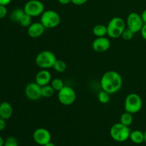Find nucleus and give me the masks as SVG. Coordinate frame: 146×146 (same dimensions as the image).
<instances>
[{"instance_id":"obj_1","label":"nucleus","mask_w":146,"mask_h":146,"mask_svg":"<svg viewBox=\"0 0 146 146\" xmlns=\"http://www.w3.org/2000/svg\"><path fill=\"white\" fill-rule=\"evenodd\" d=\"M123 85L121 76L115 71H108L104 73L101 79V86L108 94H115L121 90Z\"/></svg>"},{"instance_id":"obj_2","label":"nucleus","mask_w":146,"mask_h":146,"mask_svg":"<svg viewBox=\"0 0 146 146\" xmlns=\"http://www.w3.org/2000/svg\"><path fill=\"white\" fill-rule=\"evenodd\" d=\"M131 132L129 127L123 125L121 123H117L111 126L110 135L112 139L115 141L122 143L129 139Z\"/></svg>"},{"instance_id":"obj_3","label":"nucleus","mask_w":146,"mask_h":146,"mask_svg":"<svg viewBox=\"0 0 146 146\" xmlns=\"http://www.w3.org/2000/svg\"><path fill=\"white\" fill-rule=\"evenodd\" d=\"M57 60L55 54L51 51L44 50L38 53L36 57V64L41 69H49L53 68L56 61Z\"/></svg>"},{"instance_id":"obj_4","label":"nucleus","mask_w":146,"mask_h":146,"mask_svg":"<svg viewBox=\"0 0 146 146\" xmlns=\"http://www.w3.org/2000/svg\"><path fill=\"white\" fill-rule=\"evenodd\" d=\"M125 29V23L124 20L121 17H113L107 25V35L111 38H117L121 36Z\"/></svg>"},{"instance_id":"obj_5","label":"nucleus","mask_w":146,"mask_h":146,"mask_svg":"<svg viewBox=\"0 0 146 146\" xmlns=\"http://www.w3.org/2000/svg\"><path fill=\"white\" fill-rule=\"evenodd\" d=\"M40 22L46 29H54L60 24L61 17L54 10H45L41 15Z\"/></svg>"},{"instance_id":"obj_6","label":"nucleus","mask_w":146,"mask_h":146,"mask_svg":"<svg viewBox=\"0 0 146 146\" xmlns=\"http://www.w3.org/2000/svg\"><path fill=\"white\" fill-rule=\"evenodd\" d=\"M143 107V101L138 94H130L126 96L125 100V110L126 112L132 114L139 112Z\"/></svg>"},{"instance_id":"obj_7","label":"nucleus","mask_w":146,"mask_h":146,"mask_svg":"<svg viewBox=\"0 0 146 146\" xmlns=\"http://www.w3.org/2000/svg\"><path fill=\"white\" fill-rule=\"evenodd\" d=\"M76 98V94L71 86H64L58 92V101L64 106H70L74 104Z\"/></svg>"},{"instance_id":"obj_8","label":"nucleus","mask_w":146,"mask_h":146,"mask_svg":"<svg viewBox=\"0 0 146 146\" xmlns=\"http://www.w3.org/2000/svg\"><path fill=\"white\" fill-rule=\"evenodd\" d=\"M24 12L32 17L41 16L45 10L44 5L39 0H29L24 7Z\"/></svg>"},{"instance_id":"obj_9","label":"nucleus","mask_w":146,"mask_h":146,"mask_svg":"<svg viewBox=\"0 0 146 146\" xmlns=\"http://www.w3.org/2000/svg\"><path fill=\"white\" fill-rule=\"evenodd\" d=\"M126 24L127 28L131 29L134 33L141 31L143 26L144 25L141 16L135 12H132L128 14L126 19Z\"/></svg>"},{"instance_id":"obj_10","label":"nucleus","mask_w":146,"mask_h":146,"mask_svg":"<svg viewBox=\"0 0 146 146\" xmlns=\"http://www.w3.org/2000/svg\"><path fill=\"white\" fill-rule=\"evenodd\" d=\"M25 96L31 101H37L41 97V87L36 82L29 83L24 89Z\"/></svg>"},{"instance_id":"obj_11","label":"nucleus","mask_w":146,"mask_h":146,"mask_svg":"<svg viewBox=\"0 0 146 146\" xmlns=\"http://www.w3.org/2000/svg\"><path fill=\"white\" fill-rule=\"evenodd\" d=\"M33 138L36 143L44 146L51 140V135L49 131L44 128H38L34 131Z\"/></svg>"},{"instance_id":"obj_12","label":"nucleus","mask_w":146,"mask_h":146,"mask_svg":"<svg viewBox=\"0 0 146 146\" xmlns=\"http://www.w3.org/2000/svg\"><path fill=\"white\" fill-rule=\"evenodd\" d=\"M110 46H111V41L109 38L106 36L96 37L92 44L93 49L98 53L106 52L109 49Z\"/></svg>"},{"instance_id":"obj_13","label":"nucleus","mask_w":146,"mask_h":146,"mask_svg":"<svg viewBox=\"0 0 146 146\" xmlns=\"http://www.w3.org/2000/svg\"><path fill=\"white\" fill-rule=\"evenodd\" d=\"M46 28L41 22H34L27 28V33L33 38L40 37L44 33Z\"/></svg>"},{"instance_id":"obj_14","label":"nucleus","mask_w":146,"mask_h":146,"mask_svg":"<svg viewBox=\"0 0 146 146\" xmlns=\"http://www.w3.org/2000/svg\"><path fill=\"white\" fill-rule=\"evenodd\" d=\"M51 81V74L47 69H41L36 75L35 82L41 87L50 84Z\"/></svg>"},{"instance_id":"obj_15","label":"nucleus","mask_w":146,"mask_h":146,"mask_svg":"<svg viewBox=\"0 0 146 146\" xmlns=\"http://www.w3.org/2000/svg\"><path fill=\"white\" fill-rule=\"evenodd\" d=\"M13 108L9 103L7 101L0 104V117L4 120H8L12 116Z\"/></svg>"},{"instance_id":"obj_16","label":"nucleus","mask_w":146,"mask_h":146,"mask_svg":"<svg viewBox=\"0 0 146 146\" xmlns=\"http://www.w3.org/2000/svg\"><path fill=\"white\" fill-rule=\"evenodd\" d=\"M129 139L135 144H141L144 142V133L139 130L131 131Z\"/></svg>"},{"instance_id":"obj_17","label":"nucleus","mask_w":146,"mask_h":146,"mask_svg":"<svg viewBox=\"0 0 146 146\" xmlns=\"http://www.w3.org/2000/svg\"><path fill=\"white\" fill-rule=\"evenodd\" d=\"M24 14L25 12H24V9H14L10 14V19L14 23H19L21 17L24 15Z\"/></svg>"},{"instance_id":"obj_18","label":"nucleus","mask_w":146,"mask_h":146,"mask_svg":"<svg viewBox=\"0 0 146 146\" xmlns=\"http://www.w3.org/2000/svg\"><path fill=\"white\" fill-rule=\"evenodd\" d=\"M93 33L96 37H103L107 35V26L104 24H97L93 29Z\"/></svg>"},{"instance_id":"obj_19","label":"nucleus","mask_w":146,"mask_h":146,"mask_svg":"<svg viewBox=\"0 0 146 146\" xmlns=\"http://www.w3.org/2000/svg\"><path fill=\"white\" fill-rule=\"evenodd\" d=\"M133 114L126 111L121 115V118H120V123L128 127L133 123Z\"/></svg>"},{"instance_id":"obj_20","label":"nucleus","mask_w":146,"mask_h":146,"mask_svg":"<svg viewBox=\"0 0 146 146\" xmlns=\"http://www.w3.org/2000/svg\"><path fill=\"white\" fill-rule=\"evenodd\" d=\"M54 93H55V90L51 86V84H48V85L41 87V97L50 98V97L53 96Z\"/></svg>"},{"instance_id":"obj_21","label":"nucleus","mask_w":146,"mask_h":146,"mask_svg":"<svg viewBox=\"0 0 146 146\" xmlns=\"http://www.w3.org/2000/svg\"><path fill=\"white\" fill-rule=\"evenodd\" d=\"M67 65L66 62L63 60L57 59L54 64L53 68L58 73H63L66 70Z\"/></svg>"},{"instance_id":"obj_22","label":"nucleus","mask_w":146,"mask_h":146,"mask_svg":"<svg viewBox=\"0 0 146 146\" xmlns=\"http://www.w3.org/2000/svg\"><path fill=\"white\" fill-rule=\"evenodd\" d=\"M98 99L100 103L103 104H108L110 101L111 99V97H110V94H108V92H106L104 90H102L101 91H100L98 94Z\"/></svg>"},{"instance_id":"obj_23","label":"nucleus","mask_w":146,"mask_h":146,"mask_svg":"<svg viewBox=\"0 0 146 146\" xmlns=\"http://www.w3.org/2000/svg\"><path fill=\"white\" fill-rule=\"evenodd\" d=\"M51 85L54 88V89L55 90V91H58V92L64 86V83L63 80L61 79V78H56L51 80Z\"/></svg>"},{"instance_id":"obj_24","label":"nucleus","mask_w":146,"mask_h":146,"mask_svg":"<svg viewBox=\"0 0 146 146\" xmlns=\"http://www.w3.org/2000/svg\"><path fill=\"white\" fill-rule=\"evenodd\" d=\"M32 18H33L32 17L28 15V14H27L25 13L24 15L21 17V20H20L19 24L21 26H22L23 27H27V28H28V27L33 23Z\"/></svg>"},{"instance_id":"obj_25","label":"nucleus","mask_w":146,"mask_h":146,"mask_svg":"<svg viewBox=\"0 0 146 146\" xmlns=\"http://www.w3.org/2000/svg\"><path fill=\"white\" fill-rule=\"evenodd\" d=\"M135 33L133 31H131V29H129L128 28H125V30L123 31V32L122 33V35L121 37L123 40L125 41H130V40L132 39L133 38V36Z\"/></svg>"},{"instance_id":"obj_26","label":"nucleus","mask_w":146,"mask_h":146,"mask_svg":"<svg viewBox=\"0 0 146 146\" xmlns=\"http://www.w3.org/2000/svg\"><path fill=\"white\" fill-rule=\"evenodd\" d=\"M4 146H18V141L14 137H8L4 141Z\"/></svg>"},{"instance_id":"obj_27","label":"nucleus","mask_w":146,"mask_h":146,"mask_svg":"<svg viewBox=\"0 0 146 146\" xmlns=\"http://www.w3.org/2000/svg\"><path fill=\"white\" fill-rule=\"evenodd\" d=\"M7 14V9L6 6L0 5V19H4Z\"/></svg>"},{"instance_id":"obj_28","label":"nucleus","mask_w":146,"mask_h":146,"mask_svg":"<svg viewBox=\"0 0 146 146\" xmlns=\"http://www.w3.org/2000/svg\"><path fill=\"white\" fill-rule=\"evenodd\" d=\"M88 0H71V3L76 6H81L86 4Z\"/></svg>"},{"instance_id":"obj_29","label":"nucleus","mask_w":146,"mask_h":146,"mask_svg":"<svg viewBox=\"0 0 146 146\" xmlns=\"http://www.w3.org/2000/svg\"><path fill=\"white\" fill-rule=\"evenodd\" d=\"M6 128V120L3 119L0 117V131H4V128Z\"/></svg>"},{"instance_id":"obj_30","label":"nucleus","mask_w":146,"mask_h":146,"mask_svg":"<svg viewBox=\"0 0 146 146\" xmlns=\"http://www.w3.org/2000/svg\"><path fill=\"white\" fill-rule=\"evenodd\" d=\"M141 34L143 38L146 41V24H144L141 30Z\"/></svg>"},{"instance_id":"obj_31","label":"nucleus","mask_w":146,"mask_h":146,"mask_svg":"<svg viewBox=\"0 0 146 146\" xmlns=\"http://www.w3.org/2000/svg\"><path fill=\"white\" fill-rule=\"evenodd\" d=\"M11 0H0V5L7 6L11 3Z\"/></svg>"},{"instance_id":"obj_32","label":"nucleus","mask_w":146,"mask_h":146,"mask_svg":"<svg viewBox=\"0 0 146 146\" xmlns=\"http://www.w3.org/2000/svg\"><path fill=\"white\" fill-rule=\"evenodd\" d=\"M141 16L144 24H146V9L143 10V11L142 14H141Z\"/></svg>"},{"instance_id":"obj_33","label":"nucleus","mask_w":146,"mask_h":146,"mask_svg":"<svg viewBox=\"0 0 146 146\" xmlns=\"http://www.w3.org/2000/svg\"><path fill=\"white\" fill-rule=\"evenodd\" d=\"M58 1L61 4L66 5V4H69V3H71V0H58Z\"/></svg>"},{"instance_id":"obj_34","label":"nucleus","mask_w":146,"mask_h":146,"mask_svg":"<svg viewBox=\"0 0 146 146\" xmlns=\"http://www.w3.org/2000/svg\"><path fill=\"white\" fill-rule=\"evenodd\" d=\"M44 146H56L55 144L54 143H52L51 141H50V142H48V143H46V145H44Z\"/></svg>"},{"instance_id":"obj_35","label":"nucleus","mask_w":146,"mask_h":146,"mask_svg":"<svg viewBox=\"0 0 146 146\" xmlns=\"http://www.w3.org/2000/svg\"><path fill=\"white\" fill-rule=\"evenodd\" d=\"M4 140L3 139L2 137L0 136V146H4Z\"/></svg>"},{"instance_id":"obj_36","label":"nucleus","mask_w":146,"mask_h":146,"mask_svg":"<svg viewBox=\"0 0 146 146\" xmlns=\"http://www.w3.org/2000/svg\"><path fill=\"white\" fill-rule=\"evenodd\" d=\"M144 142L146 143V130L145 132H144Z\"/></svg>"}]
</instances>
